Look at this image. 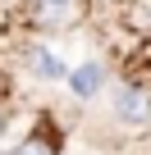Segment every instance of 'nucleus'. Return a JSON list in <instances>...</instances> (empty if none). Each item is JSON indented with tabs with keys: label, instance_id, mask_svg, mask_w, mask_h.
I'll return each mask as SVG.
<instances>
[{
	"label": "nucleus",
	"instance_id": "nucleus-2",
	"mask_svg": "<svg viewBox=\"0 0 151 155\" xmlns=\"http://www.w3.org/2000/svg\"><path fill=\"white\" fill-rule=\"evenodd\" d=\"M69 78V91L78 96V101H87V96H96L101 87H105V68L96 64V59H87V64H78L73 73H64Z\"/></svg>",
	"mask_w": 151,
	"mask_h": 155
},
{
	"label": "nucleus",
	"instance_id": "nucleus-3",
	"mask_svg": "<svg viewBox=\"0 0 151 155\" xmlns=\"http://www.w3.org/2000/svg\"><path fill=\"white\" fill-rule=\"evenodd\" d=\"M37 23L41 28H64V23H73L78 14H73V5H55V0H37Z\"/></svg>",
	"mask_w": 151,
	"mask_h": 155
},
{
	"label": "nucleus",
	"instance_id": "nucleus-5",
	"mask_svg": "<svg viewBox=\"0 0 151 155\" xmlns=\"http://www.w3.org/2000/svg\"><path fill=\"white\" fill-rule=\"evenodd\" d=\"M37 68H41L46 78H64V64H60V59H50L46 50H37Z\"/></svg>",
	"mask_w": 151,
	"mask_h": 155
},
{
	"label": "nucleus",
	"instance_id": "nucleus-7",
	"mask_svg": "<svg viewBox=\"0 0 151 155\" xmlns=\"http://www.w3.org/2000/svg\"><path fill=\"white\" fill-rule=\"evenodd\" d=\"M0 132H5V119H0Z\"/></svg>",
	"mask_w": 151,
	"mask_h": 155
},
{
	"label": "nucleus",
	"instance_id": "nucleus-1",
	"mask_svg": "<svg viewBox=\"0 0 151 155\" xmlns=\"http://www.w3.org/2000/svg\"><path fill=\"white\" fill-rule=\"evenodd\" d=\"M115 119L119 123H128V128H146L151 123V96L142 91V87H119L115 91Z\"/></svg>",
	"mask_w": 151,
	"mask_h": 155
},
{
	"label": "nucleus",
	"instance_id": "nucleus-4",
	"mask_svg": "<svg viewBox=\"0 0 151 155\" xmlns=\"http://www.w3.org/2000/svg\"><path fill=\"white\" fill-rule=\"evenodd\" d=\"M14 155H60V146H55L46 132H32V137H23V146H19Z\"/></svg>",
	"mask_w": 151,
	"mask_h": 155
},
{
	"label": "nucleus",
	"instance_id": "nucleus-6",
	"mask_svg": "<svg viewBox=\"0 0 151 155\" xmlns=\"http://www.w3.org/2000/svg\"><path fill=\"white\" fill-rule=\"evenodd\" d=\"M55 5H73V0H55Z\"/></svg>",
	"mask_w": 151,
	"mask_h": 155
}]
</instances>
